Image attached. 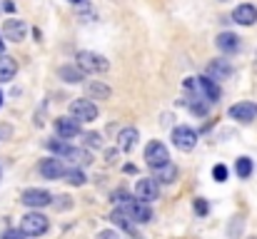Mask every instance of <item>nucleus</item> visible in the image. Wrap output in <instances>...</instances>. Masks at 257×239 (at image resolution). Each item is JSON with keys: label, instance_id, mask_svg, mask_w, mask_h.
I'll use <instances>...</instances> for the list:
<instances>
[{"label": "nucleus", "instance_id": "nucleus-18", "mask_svg": "<svg viewBox=\"0 0 257 239\" xmlns=\"http://www.w3.org/2000/svg\"><path fill=\"white\" fill-rule=\"evenodd\" d=\"M18 73V63L8 55H0V82H10Z\"/></svg>", "mask_w": 257, "mask_h": 239}, {"label": "nucleus", "instance_id": "nucleus-21", "mask_svg": "<svg viewBox=\"0 0 257 239\" xmlns=\"http://www.w3.org/2000/svg\"><path fill=\"white\" fill-rule=\"evenodd\" d=\"M83 70L80 68H73V65H63L60 68V78L65 80V82H70V85H78V82H83Z\"/></svg>", "mask_w": 257, "mask_h": 239}, {"label": "nucleus", "instance_id": "nucleus-9", "mask_svg": "<svg viewBox=\"0 0 257 239\" xmlns=\"http://www.w3.org/2000/svg\"><path fill=\"white\" fill-rule=\"evenodd\" d=\"M230 75H232V65L227 60H222V58H215V60H210L205 78H210L212 82H222V80H227Z\"/></svg>", "mask_w": 257, "mask_h": 239}, {"label": "nucleus", "instance_id": "nucleus-22", "mask_svg": "<svg viewBox=\"0 0 257 239\" xmlns=\"http://www.w3.org/2000/svg\"><path fill=\"white\" fill-rule=\"evenodd\" d=\"M87 95H90L92 100H107V97H110V87L102 85V82H97V80H92V82L87 85Z\"/></svg>", "mask_w": 257, "mask_h": 239}, {"label": "nucleus", "instance_id": "nucleus-12", "mask_svg": "<svg viewBox=\"0 0 257 239\" xmlns=\"http://www.w3.org/2000/svg\"><path fill=\"white\" fill-rule=\"evenodd\" d=\"M55 130H58V135L63 140H73V137L80 135V122L73 120V117H58L55 120Z\"/></svg>", "mask_w": 257, "mask_h": 239}, {"label": "nucleus", "instance_id": "nucleus-29", "mask_svg": "<svg viewBox=\"0 0 257 239\" xmlns=\"http://www.w3.org/2000/svg\"><path fill=\"white\" fill-rule=\"evenodd\" d=\"M212 177H215L217 182H225V179H227V167H225V164H215Z\"/></svg>", "mask_w": 257, "mask_h": 239}, {"label": "nucleus", "instance_id": "nucleus-2", "mask_svg": "<svg viewBox=\"0 0 257 239\" xmlns=\"http://www.w3.org/2000/svg\"><path fill=\"white\" fill-rule=\"evenodd\" d=\"M48 227H50V222H48V217L40 214V212H28V214L23 217V222H20V232H23L25 237H40V234L48 232Z\"/></svg>", "mask_w": 257, "mask_h": 239}, {"label": "nucleus", "instance_id": "nucleus-5", "mask_svg": "<svg viewBox=\"0 0 257 239\" xmlns=\"http://www.w3.org/2000/svg\"><path fill=\"white\" fill-rule=\"evenodd\" d=\"M145 159H148V164H150L153 169H160V167L170 164V152H168V147H165L163 142L153 140V142L145 147Z\"/></svg>", "mask_w": 257, "mask_h": 239}, {"label": "nucleus", "instance_id": "nucleus-27", "mask_svg": "<svg viewBox=\"0 0 257 239\" xmlns=\"http://www.w3.org/2000/svg\"><path fill=\"white\" fill-rule=\"evenodd\" d=\"M83 137H85V147L87 150H97V147H102V140H100V135H97V132H85Z\"/></svg>", "mask_w": 257, "mask_h": 239}, {"label": "nucleus", "instance_id": "nucleus-38", "mask_svg": "<svg viewBox=\"0 0 257 239\" xmlns=\"http://www.w3.org/2000/svg\"><path fill=\"white\" fill-rule=\"evenodd\" d=\"M70 3H75V5H78V3H83V0H70Z\"/></svg>", "mask_w": 257, "mask_h": 239}, {"label": "nucleus", "instance_id": "nucleus-7", "mask_svg": "<svg viewBox=\"0 0 257 239\" xmlns=\"http://www.w3.org/2000/svg\"><path fill=\"white\" fill-rule=\"evenodd\" d=\"M158 197H160V184H158L153 177H150V179H140V182L135 184V199L150 204V202H155Z\"/></svg>", "mask_w": 257, "mask_h": 239}, {"label": "nucleus", "instance_id": "nucleus-30", "mask_svg": "<svg viewBox=\"0 0 257 239\" xmlns=\"http://www.w3.org/2000/svg\"><path fill=\"white\" fill-rule=\"evenodd\" d=\"M0 239H25V234H23L20 229H5Z\"/></svg>", "mask_w": 257, "mask_h": 239}, {"label": "nucleus", "instance_id": "nucleus-1", "mask_svg": "<svg viewBox=\"0 0 257 239\" xmlns=\"http://www.w3.org/2000/svg\"><path fill=\"white\" fill-rule=\"evenodd\" d=\"M75 60H78V68H80L83 73H90V75H100V73H107V70H110V63H107L102 55L90 53V50H80Z\"/></svg>", "mask_w": 257, "mask_h": 239}, {"label": "nucleus", "instance_id": "nucleus-6", "mask_svg": "<svg viewBox=\"0 0 257 239\" xmlns=\"http://www.w3.org/2000/svg\"><path fill=\"white\" fill-rule=\"evenodd\" d=\"M172 145H175L177 150H182V152H190V150H195V145H197V132H195L192 127H187V125L175 127V130H172Z\"/></svg>", "mask_w": 257, "mask_h": 239}, {"label": "nucleus", "instance_id": "nucleus-11", "mask_svg": "<svg viewBox=\"0 0 257 239\" xmlns=\"http://www.w3.org/2000/svg\"><path fill=\"white\" fill-rule=\"evenodd\" d=\"M25 33H28V28H25V23H23V20L10 18V20H5V25H3V35H5V40L23 43V40H25Z\"/></svg>", "mask_w": 257, "mask_h": 239}, {"label": "nucleus", "instance_id": "nucleus-19", "mask_svg": "<svg viewBox=\"0 0 257 239\" xmlns=\"http://www.w3.org/2000/svg\"><path fill=\"white\" fill-rule=\"evenodd\" d=\"M65 157L73 162V167H85V164H92V155L87 150H78V147H70Z\"/></svg>", "mask_w": 257, "mask_h": 239}, {"label": "nucleus", "instance_id": "nucleus-17", "mask_svg": "<svg viewBox=\"0 0 257 239\" xmlns=\"http://www.w3.org/2000/svg\"><path fill=\"white\" fill-rule=\"evenodd\" d=\"M195 80H197V90L205 95L207 102H217V100H220L222 92H220V85H217V82H212L210 78H195Z\"/></svg>", "mask_w": 257, "mask_h": 239}, {"label": "nucleus", "instance_id": "nucleus-4", "mask_svg": "<svg viewBox=\"0 0 257 239\" xmlns=\"http://www.w3.org/2000/svg\"><path fill=\"white\" fill-rule=\"evenodd\" d=\"M122 212L133 219V224H148V222H153V209H150V204H145V202H140V199H127Z\"/></svg>", "mask_w": 257, "mask_h": 239}, {"label": "nucleus", "instance_id": "nucleus-28", "mask_svg": "<svg viewBox=\"0 0 257 239\" xmlns=\"http://www.w3.org/2000/svg\"><path fill=\"white\" fill-rule=\"evenodd\" d=\"M187 107H190V112H192V115H200V117L207 112V105H202V102H197V100H190V102H187Z\"/></svg>", "mask_w": 257, "mask_h": 239}, {"label": "nucleus", "instance_id": "nucleus-37", "mask_svg": "<svg viewBox=\"0 0 257 239\" xmlns=\"http://www.w3.org/2000/svg\"><path fill=\"white\" fill-rule=\"evenodd\" d=\"M5 53V43H3V38H0V55Z\"/></svg>", "mask_w": 257, "mask_h": 239}, {"label": "nucleus", "instance_id": "nucleus-8", "mask_svg": "<svg viewBox=\"0 0 257 239\" xmlns=\"http://www.w3.org/2000/svg\"><path fill=\"white\" fill-rule=\"evenodd\" d=\"M20 199H23L25 207L40 209V207H48V204L53 202V194H50L48 189H38V187H33V189H25Z\"/></svg>", "mask_w": 257, "mask_h": 239}, {"label": "nucleus", "instance_id": "nucleus-26", "mask_svg": "<svg viewBox=\"0 0 257 239\" xmlns=\"http://www.w3.org/2000/svg\"><path fill=\"white\" fill-rule=\"evenodd\" d=\"M45 147H48L50 152H55V155H63V157H65V155H68V150H70V145H68L65 140H48V142H45Z\"/></svg>", "mask_w": 257, "mask_h": 239}, {"label": "nucleus", "instance_id": "nucleus-33", "mask_svg": "<svg viewBox=\"0 0 257 239\" xmlns=\"http://www.w3.org/2000/svg\"><path fill=\"white\" fill-rule=\"evenodd\" d=\"M112 197H115V202H127V194H125L122 189H120V192H115Z\"/></svg>", "mask_w": 257, "mask_h": 239}, {"label": "nucleus", "instance_id": "nucleus-15", "mask_svg": "<svg viewBox=\"0 0 257 239\" xmlns=\"http://www.w3.org/2000/svg\"><path fill=\"white\" fill-rule=\"evenodd\" d=\"M215 45H217V50H220V53L232 55V53H237V50H240V38H237L235 33H220V35H217V40H215Z\"/></svg>", "mask_w": 257, "mask_h": 239}, {"label": "nucleus", "instance_id": "nucleus-34", "mask_svg": "<svg viewBox=\"0 0 257 239\" xmlns=\"http://www.w3.org/2000/svg\"><path fill=\"white\" fill-rule=\"evenodd\" d=\"M105 157H107V162H115V159H117V150H107Z\"/></svg>", "mask_w": 257, "mask_h": 239}, {"label": "nucleus", "instance_id": "nucleus-31", "mask_svg": "<svg viewBox=\"0 0 257 239\" xmlns=\"http://www.w3.org/2000/svg\"><path fill=\"white\" fill-rule=\"evenodd\" d=\"M195 212H197L200 217H205V214H207V202H205V199H195Z\"/></svg>", "mask_w": 257, "mask_h": 239}, {"label": "nucleus", "instance_id": "nucleus-20", "mask_svg": "<svg viewBox=\"0 0 257 239\" xmlns=\"http://www.w3.org/2000/svg\"><path fill=\"white\" fill-rule=\"evenodd\" d=\"M110 219H112V224H117V227H122L125 232H130V234H135V224H133V219L122 212V209H112V214H110Z\"/></svg>", "mask_w": 257, "mask_h": 239}, {"label": "nucleus", "instance_id": "nucleus-36", "mask_svg": "<svg viewBox=\"0 0 257 239\" xmlns=\"http://www.w3.org/2000/svg\"><path fill=\"white\" fill-rule=\"evenodd\" d=\"M125 172H127V174H135L138 167H135V164H125Z\"/></svg>", "mask_w": 257, "mask_h": 239}, {"label": "nucleus", "instance_id": "nucleus-32", "mask_svg": "<svg viewBox=\"0 0 257 239\" xmlns=\"http://www.w3.org/2000/svg\"><path fill=\"white\" fill-rule=\"evenodd\" d=\"M97 239H120L117 237V232H112V229H105V232H100Z\"/></svg>", "mask_w": 257, "mask_h": 239}, {"label": "nucleus", "instance_id": "nucleus-14", "mask_svg": "<svg viewBox=\"0 0 257 239\" xmlns=\"http://www.w3.org/2000/svg\"><path fill=\"white\" fill-rule=\"evenodd\" d=\"M232 20L240 23V25H252V23H257V8L255 5H250V3L237 5L235 13H232Z\"/></svg>", "mask_w": 257, "mask_h": 239}, {"label": "nucleus", "instance_id": "nucleus-13", "mask_svg": "<svg viewBox=\"0 0 257 239\" xmlns=\"http://www.w3.org/2000/svg\"><path fill=\"white\" fill-rule=\"evenodd\" d=\"M40 174L45 177V179H60L63 174H65V167H63V159H43L40 162Z\"/></svg>", "mask_w": 257, "mask_h": 239}, {"label": "nucleus", "instance_id": "nucleus-10", "mask_svg": "<svg viewBox=\"0 0 257 239\" xmlns=\"http://www.w3.org/2000/svg\"><path fill=\"white\" fill-rule=\"evenodd\" d=\"M227 115L237 122H252L257 117V102H237V105L230 107Z\"/></svg>", "mask_w": 257, "mask_h": 239}, {"label": "nucleus", "instance_id": "nucleus-23", "mask_svg": "<svg viewBox=\"0 0 257 239\" xmlns=\"http://www.w3.org/2000/svg\"><path fill=\"white\" fill-rule=\"evenodd\" d=\"M158 174H155V182L160 184H170L175 182V177H177V167H172V164H165V167H160V169H155Z\"/></svg>", "mask_w": 257, "mask_h": 239}, {"label": "nucleus", "instance_id": "nucleus-3", "mask_svg": "<svg viewBox=\"0 0 257 239\" xmlns=\"http://www.w3.org/2000/svg\"><path fill=\"white\" fill-rule=\"evenodd\" d=\"M70 117L78 120V122H92V120H97V105L92 100H85V97L73 100L70 102Z\"/></svg>", "mask_w": 257, "mask_h": 239}, {"label": "nucleus", "instance_id": "nucleus-35", "mask_svg": "<svg viewBox=\"0 0 257 239\" xmlns=\"http://www.w3.org/2000/svg\"><path fill=\"white\" fill-rule=\"evenodd\" d=\"M3 10H5V13H15V3H10V0L3 3Z\"/></svg>", "mask_w": 257, "mask_h": 239}, {"label": "nucleus", "instance_id": "nucleus-24", "mask_svg": "<svg viewBox=\"0 0 257 239\" xmlns=\"http://www.w3.org/2000/svg\"><path fill=\"white\" fill-rule=\"evenodd\" d=\"M63 177H65L70 184H75V187H83V184H85V179H87L80 167H70V169H65V174H63Z\"/></svg>", "mask_w": 257, "mask_h": 239}, {"label": "nucleus", "instance_id": "nucleus-16", "mask_svg": "<svg viewBox=\"0 0 257 239\" xmlns=\"http://www.w3.org/2000/svg\"><path fill=\"white\" fill-rule=\"evenodd\" d=\"M138 140H140V132H138L135 127H125V130H120V135H117V147H120L122 152H133L135 145H138Z\"/></svg>", "mask_w": 257, "mask_h": 239}, {"label": "nucleus", "instance_id": "nucleus-25", "mask_svg": "<svg viewBox=\"0 0 257 239\" xmlns=\"http://www.w3.org/2000/svg\"><path fill=\"white\" fill-rule=\"evenodd\" d=\"M235 172H237V177L247 179V177L252 174V159L250 157H240L237 162H235Z\"/></svg>", "mask_w": 257, "mask_h": 239}]
</instances>
